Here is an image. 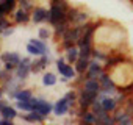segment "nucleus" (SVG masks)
Instances as JSON below:
<instances>
[{
	"mask_svg": "<svg viewBox=\"0 0 133 125\" xmlns=\"http://www.w3.org/2000/svg\"><path fill=\"white\" fill-rule=\"evenodd\" d=\"M71 8V3L68 0H50V20L49 25L53 27L55 24L64 20L68 17V11Z\"/></svg>",
	"mask_w": 133,
	"mask_h": 125,
	"instance_id": "nucleus-1",
	"label": "nucleus"
},
{
	"mask_svg": "<svg viewBox=\"0 0 133 125\" xmlns=\"http://www.w3.org/2000/svg\"><path fill=\"white\" fill-rule=\"evenodd\" d=\"M13 20H14V24H17V25H25V24H28V22H31V11H27V10L21 8V6H17V8L14 10V13H13Z\"/></svg>",
	"mask_w": 133,
	"mask_h": 125,
	"instance_id": "nucleus-10",
	"label": "nucleus"
},
{
	"mask_svg": "<svg viewBox=\"0 0 133 125\" xmlns=\"http://www.w3.org/2000/svg\"><path fill=\"white\" fill-rule=\"evenodd\" d=\"M0 114H2V117L3 119H8V120H14V119H17L19 117V109L16 108V106H13V105H5V108L0 111Z\"/></svg>",
	"mask_w": 133,
	"mask_h": 125,
	"instance_id": "nucleus-18",
	"label": "nucleus"
},
{
	"mask_svg": "<svg viewBox=\"0 0 133 125\" xmlns=\"http://www.w3.org/2000/svg\"><path fill=\"white\" fill-rule=\"evenodd\" d=\"M64 58H66V61H68L69 64H75L77 59L80 58V48H78V45H74V47H71L68 50H64Z\"/></svg>",
	"mask_w": 133,
	"mask_h": 125,
	"instance_id": "nucleus-17",
	"label": "nucleus"
},
{
	"mask_svg": "<svg viewBox=\"0 0 133 125\" xmlns=\"http://www.w3.org/2000/svg\"><path fill=\"white\" fill-rule=\"evenodd\" d=\"M50 20V10L35 5V8L31 10V22L33 24H49Z\"/></svg>",
	"mask_w": 133,
	"mask_h": 125,
	"instance_id": "nucleus-7",
	"label": "nucleus"
},
{
	"mask_svg": "<svg viewBox=\"0 0 133 125\" xmlns=\"http://www.w3.org/2000/svg\"><path fill=\"white\" fill-rule=\"evenodd\" d=\"M5 105H8V103H6L5 100H0V111H2V109L5 108Z\"/></svg>",
	"mask_w": 133,
	"mask_h": 125,
	"instance_id": "nucleus-30",
	"label": "nucleus"
},
{
	"mask_svg": "<svg viewBox=\"0 0 133 125\" xmlns=\"http://www.w3.org/2000/svg\"><path fill=\"white\" fill-rule=\"evenodd\" d=\"M69 109H71V105H69L68 100H66V97L59 99V100L53 105V114H55L56 117H61V116L69 114Z\"/></svg>",
	"mask_w": 133,
	"mask_h": 125,
	"instance_id": "nucleus-13",
	"label": "nucleus"
},
{
	"mask_svg": "<svg viewBox=\"0 0 133 125\" xmlns=\"http://www.w3.org/2000/svg\"><path fill=\"white\" fill-rule=\"evenodd\" d=\"M21 119L22 120H27V122H44L47 117H44L38 111H30V113H25L24 116H21Z\"/></svg>",
	"mask_w": 133,
	"mask_h": 125,
	"instance_id": "nucleus-20",
	"label": "nucleus"
},
{
	"mask_svg": "<svg viewBox=\"0 0 133 125\" xmlns=\"http://www.w3.org/2000/svg\"><path fill=\"white\" fill-rule=\"evenodd\" d=\"M14 106H16L19 111H22V113H30V111H33V105H31V102L16 100V102H14Z\"/></svg>",
	"mask_w": 133,
	"mask_h": 125,
	"instance_id": "nucleus-25",
	"label": "nucleus"
},
{
	"mask_svg": "<svg viewBox=\"0 0 133 125\" xmlns=\"http://www.w3.org/2000/svg\"><path fill=\"white\" fill-rule=\"evenodd\" d=\"M17 6V0H0V16L13 14Z\"/></svg>",
	"mask_w": 133,
	"mask_h": 125,
	"instance_id": "nucleus-15",
	"label": "nucleus"
},
{
	"mask_svg": "<svg viewBox=\"0 0 133 125\" xmlns=\"http://www.w3.org/2000/svg\"><path fill=\"white\" fill-rule=\"evenodd\" d=\"M80 88H83L85 91H89V92H96V94H99L102 89L99 78H85L80 83Z\"/></svg>",
	"mask_w": 133,
	"mask_h": 125,
	"instance_id": "nucleus-14",
	"label": "nucleus"
},
{
	"mask_svg": "<svg viewBox=\"0 0 133 125\" xmlns=\"http://www.w3.org/2000/svg\"><path fill=\"white\" fill-rule=\"evenodd\" d=\"M68 19L71 20L72 25H85L86 22L91 20L89 13H88L86 10L75 8V6H71V8H69V11H68Z\"/></svg>",
	"mask_w": 133,
	"mask_h": 125,
	"instance_id": "nucleus-3",
	"label": "nucleus"
},
{
	"mask_svg": "<svg viewBox=\"0 0 133 125\" xmlns=\"http://www.w3.org/2000/svg\"><path fill=\"white\" fill-rule=\"evenodd\" d=\"M50 63H52L50 53H49V55H41V56H38V58L33 59V63H31V74H38V72L44 71V69L50 64Z\"/></svg>",
	"mask_w": 133,
	"mask_h": 125,
	"instance_id": "nucleus-8",
	"label": "nucleus"
},
{
	"mask_svg": "<svg viewBox=\"0 0 133 125\" xmlns=\"http://www.w3.org/2000/svg\"><path fill=\"white\" fill-rule=\"evenodd\" d=\"M64 97H66V100L69 102L71 108H72V106H77V100H78V91H75V89H71V91H68V92L64 94Z\"/></svg>",
	"mask_w": 133,
	"mask_h": 125,
	"instance_id": "nucleus-24",
	"label": "nucleus"
},
{
	"mask_svg": "<svg viewBox=\"0 0 133 125\" xmlns=\"http://www.w3.org/2000/svg\"><path fill=\"white\" fill-rule=\"evenodd\" d=\"M3 123V117H2V114H0V125Z\"/></svg>",
	"mask_w": 133,
	"mask_h": 125,
	"instance_id": "nucleus-32",
	"label": "nucleus"
},
{
	"mask_svg": "<svg viewBox=\"0 0 133 125\" xmlns=\"http://www.w3.org/2000/svg\"><path fill=\"white\" fill-rule=\"evenodd\" d=\"M113 116H114V119H116V123H119V125H131V123H133V116L128 114L122 106H119V108L113 113Z\"/></svg>",
	"mask_w": 133,
	"mask_h": 125,
	"instance_id": "nucleus-12",
	"label": "nucleus"
},
{
	"mask_svg": "<svg viewBox=\"0 0 133 125\" xmlns=\"http://www.w3.org/2000/svg\"><path fill=\"white\" fill-rule=\"evenodd\" d=\"M14 30H16V27H14V25H10L8 28H5V30L2 31V36H3V38H8V36H11V34L14 33Z\"/></svg>",
	"mask_w": 133,
	"mask_h": 125,
	"instance_id": "nucleus-28",
	"label": "nucleus"
},
{
	"mask_svg": "<svg viewBox=\"0 0 133 125\" xmlns=\"http://www.w3.org/2000/svg\"><path fill=\"white\" fill-rule=\"evenodd\" d=\"M105 72V66H102L100 64V61L99 59H91V64H89V67H88V71H86V78H99L102 74Z\"/></svg>",
	"mask_w": 133,
	"mask_h": 125,
	"instance_id": "nucleus-11",
	"label": "nucleus"
},
{
	"mask_svg": "<svg viewBox=\"0 0 133 125\" xmlns=\"http://www.w3.org/2000/svg\"><path fill=\"white\" fill-rule=\"evenodd\" d=\"M0 59L3 61V64H5V63H10V64L17 67V64L21 63L22 56L17 52H5V53H0Z\"/></svg>",
	"mask_w": 133,
	"mask_h": 125,
	"instance_id": "nucleus-16",
	"label": "nucleus"
},
{
	"mask_svg": "<svg viewBox=\"0 0 133 125\" xmlns=\"http://www.w3.org/2000/svg\"><path fill=\"white\" fill-rule=\"evenodd\" d=\"M35 95H33V91L31 89H19V92H17V95H16V100H22V102H30L31 99H33Z\"/></svg>",
	"mask_w": 133,
	"mask_h": 125,
	"instance_id": "nucleus-23",
	"label": "nucleus"
},
{
	"mask_svg": "<svg viewBox=\"0 0 133 125\" xmlns=\"http://www.w3.org/2000/svg\"><path fill=\"white\" fill-rule=\"evenodd\" d=\"M25 50H27V53H28L30 56H35V58H38V56H41V55H42V53H41V50H39L35 44H31L30 41H28V44H27Z\"/></svg>",
	"mask_w": 133,
	"mask_h": 125,
	"instance_id": "nucleus-27",
	"label": "nucleus"
},
{
	"mask_svg": "<svg viewBox=\"0 0 133 125\" xmlns=\"http://www.w3.org/2000/svg\"><path fill=\"white\" fill-rule=\"evenodd\" d=\"M56 81H58V78H56V75H55L53 72H44V74H42V85H44L45 88L55 86Z\"/></svg>",
	"mask_w": 133,
	"mask_h": 125,
	"instance_id": "nucleus-21",
	"label": "nucleus"
},
{
	"mask_svg": "<svg viewBox=\"0 0 133 125\" xmlns=\"http://www.w3.org/2000/svg\"><path fill=\"white\" fill-rule=\"evenodd\" d=\"M91 59L92 58H78L77 59V63H75V71H77V74L78 75H83V74H86V71H88V67H89V64H91Z\"/></svg>",
	"mask_w": 133,
	"mask_h": 125,
	"instance_id": "nucleus-19",
	"label": "nucleus"
},
{
	"mask_svg": "<svg viewBox=\"0 0 133 125\" xmlns=\"http://www.w3.org/2000/svg\"><path fill=\"white\" fill-rule=\"evenodd\" d=\"M77 91H78V100H77L78 109H88V108H91L92 102H94V100L97 99V95H99V94H96V92L85 91L83 88H80V89H77Z\"/></svg>",
	"mask_w": 133,
	"mask_h": 125,
	"instance_id": "nucleus-6",
	"label": "nucleus"
},
{
	"mask_svg": "<svg viewBox=\"0 0 133 125\" xmlns=\"http://www.w3.org/2000/svg\"><path fill=\"white\" fill-rule=\"evenodd\" d=\"M30 102L33 105V111H38L44 117H49L53 113V105L47 99H44V97H33Z\"/></svg>",
	"mask_w": 133,
	"mask_h": 125,
	"instance_id": "nucleus-4",
	"label": "nucleus"
},
{
	"mask_svg": "<svg viewBox=\"0 0 133 125\" xmlns=\"http://www.w3.org/2000/svg\"><path fill=\"white\" fill-rule=\"evenodd\" d=\"M31 63H33V59L30 58V56H24L22 59H21V63L17 64V67H16V71H14V75L19 78V80H27L28 77H30V74H31Z\"/></svg>",
	"mask_w": 133,
	"mask_h": 125,
	"instance_id": "nucleus-5",
	"label": "nucleus"
},
{
	"mask_svg": "<svg viewBox=\"0 0 133 125\" xmlns=\"http://www.w3.org/2000/svg\"><path fill=\"white\" fill-rule=\"evenodd\" d=\"M30 42L31 44H35L39 50H41V53L42 55H49L50 52H49V47H47V42L44 41V39H41V38H31L30 39Z\"/></svg>",
	"mask_w": 133,
	"mask_h": 125,
	"instance_id": "nucleus-22",
	"label": "nucleus"
},
{
	"mask_svg": "<svg viewBox=\"0 0 133 125\" xmlns=\"http://www.w3.org/2000/svg\"><path fill=\"white\" fill-rule=\"evenodd\" d=\"M2 64H3V61H2V59H0V71H2V69H3V67H2Z\"/></svg>",
	"mask_w": 133,
	"mask_h": 125,
	"instance_id": "nucleus-33",
	"label": "nucleus"
},
{
	"mask_svg": "<svg viewBox=\"0 0 133 125\" xmlns=\"http://www.w3.org/2000/svg\"><path fill=\"white\" fill-rule=\"evenodd\" d=\"M97 100H100V103H102V106H103V109L107 113H114L119 108V103H117L114 95H102V94H99Z\"/></svg>",
	"mask_w": 133,
	"mask_h": 125,
	"instance_id": "nucleus-9",
	"label": "nucleus"
},
{
	"mask_svg": "<svg viewBox=\"0 0 133 125\" xmlns=\"http://www.w3.org/2000/svg\"><path fill=\"white\" fill-rule=\"evenodd\" d=\"M6 94H5V91H3V88L0 86V100H3V97H5Z\"/></svg>",
	"mask_w": 133,
	"mask_h": 125,
	"instance_id": "nucleus-29",
	"label": "nucleus"
},
{
	"mask_svg": "<svg viewBox=\"0 0 133 125\" xmlns=\"http://www.w3.org/2000/svg\"><path fill=\"white\" fill-rule=\"evenodd\" d=\"M59 81H61V83H68V81H71V80H69V78H66V77H61Z\"/></svg>",
	"mask_w": 133,
	"mask_h": 125,
	"instance_id": "nucleus-31",
	"label": "nucleus"
},
{
	"mask_svg": "<svg viewBox=\"0 0 133 125\" xmlns=\"http://www.w3.org/2000/svg\"><path fill=\"white\" fill-rule=\"evenodd\" d=\"M55 66H56V69H58V72H59L61 77L69 78L71 81L78 77V74H77V71H75V66H74V64H69V63L66 61L64 56H63V58H58V59L55 61Z\"/></svg>",
	"mask_w": 133,
	"mask_h": 125,
	"instance_id": "nucleus-2",
	"label": "nucleus"
},
{
	"mask_svg": "<svg viewBox=\"0 0 133 125\" xmlns=\"http://www.w3.org/2000/svg\"><path fill=\"white\" fill-rule=\"evenodd\" d=\"M52 36H53V28H50V27H41L38 30V38H41L44 41L50 39Z\"/></svg>",
	"mask_w": 133,
	"mask_h": 125,
	"instance_id": "nucleus-26",
	"label": "nucleus"
}]
</instances>
